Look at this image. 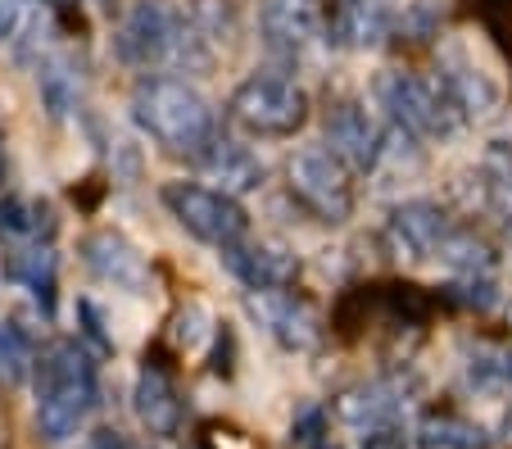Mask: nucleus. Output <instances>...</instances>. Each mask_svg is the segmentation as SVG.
I'll use <instances>...</instances> for the list:
<instances>
[{"label": "nucleus", "mask_w": 512, "mask_h": 449, "mask_svg": "<svg viewBox=\"0 0 512 449\" xmlns=\"http://www.w3.org/2000/svg\"><path fill=\"white\" fill-rule=\"evenodd\" d=\"M127 114H132V123L141 127V137H150L159 150H168V155L195 159V164H200V155L218 141L213 105L186 78L145 73V78L132 87Z\"/></svg>", "instance_id": "nucleus-1"}, {"label": "nucleus", "mask_w": 512, "mask_h": 449, "mask_svg": "<svg viewBox=\"0 0 512 449\" xmlns=\"http://www.w3.org/2000/svg\"><path fill=\"white\" fill-rule=\"evenodd\" d=\"M37 436L59 445L78 436V427L91 418L100 400L96 363L82 341H55L37 359Z\"/></svg>", "instance_id": "nucleus-2"}, {"label": "nucleus", "mask_w": 512, "mask_h": 449, "mask_svg": "<svg viewBox=\"0 0 512 449\" xmlns=\"http://www.w3.org/2000/svg\"><path fill=\"white\" fill-rule=\"evenodd\" d=\"M114 55L127 69H209L213 50L200 41V32L191 28L186 10H173L164 0H136L123 14L114 32Z\"/></svg>", "instance_id": "nucleus-3"}, {"label": "nucleus", "mask_w": 512, "mask_h": 449, "mask_svg": "<svg viewBox=\"0 0 512 449\" xmlns=\"http://www.w3.org/2000/svg\"><path fill=\"white\" fill-rule=\"evenodd\" d=\"M377 105L386 109L390 127H399L413 141H449L458 127L467 123L458 105L449 100L445 82L435 73H413V69H386L372 87Z\"/></svg>", "instance_id": "nucleus-4"}, {"label": "nucleus", "mask_w": 512, "mask_h": 449, "mask_svg": "<svg viewBox=\"0 0 512 449\" xmlns=\"http://www.w3.org/2000/svg\"><path fill=\"white\" fill-rule=\"evenodd\" d=\"M313 118V100L300 82L277 78V73H254L227 96V123L245 137L286 141L304 132Z\"/></svg>", "instance_id": "nucleus-5"}, {"label": "nucleus", "mask_w": 512, "mask_h": 449, "mask_svg": "<svg viewBox=\"0 0 512 449\" xmlns=\"http://www.w3.org/2000/svg\"><path fill=\"white\" fill-rule=\"evenodd\" d=\"M286 196L322 227H340L354 218L358 191L354 168L331 146H300L286 159Z\"/></svg>", "instance_id": "nucleus-6"}, {"label": "nucleus", "mask_w": 512, "mask_h": 449, "mask_svg": "<svg viewBox=\"0 0 512 449\" xmlns=\"http://www.w3.org/2000/svg\"><path fill=\"white\" fill-rule=\"evenodd\" d=\"M164 209L182 223V232H191L195 241L227 250V245L250 236V214L236 196L218 191L204 182H168L164 186Z\"/></svg>", "instance_id": "nucleus-7"}, {"label": "nucleus", "mask_w": 512, "mask_h": 449, "mask_svg": "<svg viewBox=\"0 0 512 449\" xmlns=\"http://www.w3.org/2000/svg\"><path fill=\"white\" fill-rule=\"evenodd\" d=\"M245 313L281 350H313L322 341V313L290 286L286 291H245Z\"/></svg>", "instance_id": "nucleus-8"}, {"label": "nucleus", "mask_w": 512, "mask_h": 449, "mask_svg": "<svg viewBox=\"0 0 512 449\" xmlns=\"http://www.w3.org/2000/svg\"><path fill=\"white\" fill-rule=\"evenodd\" d=\"M327 141L340 159H345L354 173H377L381 159H386V146H390V132L368 114V105H358V100H336L327 114Z\"/></svg>", "instance_id": "nucleus-9"}, {"label": "nucleus", "mask_w": 512, "mask_h": 449, "mask_svg": "<svg viewBox=\"0 0 512 449\" xmlns=\"http://www.w3.org/2000/svg\"><path fill=\"white\" fill-rule=\"evenodd\" d=\"M449 232H454V223H449L445 205H435V200H404V205H395L386 218L390 254H399L408 264L440 259V245L449 241Z\"/></svg>", "instance_id": "nucleus-10"}, {"label": "nucleus", "mask_w": 512, "mask_h": 449, "mask_svg": "<svg viewBox=\"0 0 512 449\" xmlns=\"http://www.w3.org/2000/svg\"><path fill=\"white\" fill-rule=\"evenodd\" d=\"M395 28L386 0H322V41L336 50H377Z\"/></svg>", "instance_id": "nucleus-11"}, {"label": "nucleus", "mask_w": 512, "mask_h": 449, "mask_svg": "<svg viewBox=\"0 0 512 449\" xmlns=\"http://www.w3.org/2000/svg\"><path fill=\"white\" fill-rule=\"evenodd\" d=\"M218 254H223L227 273H232L245 291H286V286L300 282V254L277 241H250V236H245V241L227 245V250H218Z\"/></svg>", "instance_id": "nucleus-12"}, {"label": "nucleus", "mask_w": 512, "mask_h": 449, "mask_svg": "<svg viewBox=\"0 0 512 449\" xmlns=\"http://www.w3.org/2000/svg\"><path fill=\"white\" fill-rule=\"evenodd\" d=\"M82 264L105 286H118V291H132V295L150 291V264H145V254L118 227H100V232L82 236Z\"/></svg>", "instance_id": "nucleus-13"}, {"label": "nucleus", "mask_w": 512, "mask_h": 449, "mask_svg": "<svg viewBox=\"0 0 512 449\" xmlns=\"http://www.w3.org/2000/svg\"><path fill=\"white\" fill-rule=\"evenodd\" d=\"M259 28L268 50L300 55L313 41H322V0H263Z\"/></svg>", "instance_id": "nucleus-14"}, {"label": "nucleus", "mask_w": 512, "mask_h": 449, "mask_svg": "<svg viewBox=\"0 0 512 449\" xmlns=\"http://www.w3.org/2000/svg\"><path fill=\"white\" fill-rule=\"evenodd\" d=\"M200 168L204 177H209L218 191H227V196H250V191H259L263 177H268V168H263V159L254 155L245 141L236 137H218L209 150L200 155Z\"/></svg>", "instance_id": "nucleus-15"}, {"label": "nucleus", "mask_w": 512, "mask_h": 449, "mask_svg": "<svg viewBox=\"0 0 512 449\" xmlns=\"http://www.w3.org/2000/svg\"><path fill=\"white\" fill-rule=\"evenodd\" d=\"M132 409L150 436H177V427H182V400H177V386L164 368H150V363L141 368L132 391Z\"/></svg>", "instance_id": "nucleus-16"}, {"label": "nucleus", "mask_w": 512, "mask_h": 449, "mask_svg": "<svg viewBox=\"0 0 512 449\" xmlns=\"http://www.w3.org/2000/svg\"><path fill=\"white\" fill-rule=\"evenodd\" d=\"M435 78L445 82L449 100L458 105V114H463V118H485L494 105H499V87H494V82L485 78L476 64H467L463 55H445V59H440Z\"/></svg>", "instance_id": "nucleus-17"}, {"label": "nucleus", "mask_w": 512, "mask_h": 449, "mask_svg": "<svg viewBox=\"0 0 512 449\" xmlns=\"http://www.w3.org/2000/svg\"><path fill=\"white\" fill-rule=\"evenodd\" d=\"M59 218L46 200H28V196H5L0 200V245H50Z\"/></svg>", "instance_id": "nucleus-18"}, {"label": "nucleus", "mask_w": 512, "mask_h": 449, "mask_svg": "<svg viewBox=\"0 0 512 449\" xmlns=\"http://www.w3.org/2000/svg\"><path fill=\"white\" fill-rule=\"evenodd\" d=\"M5 273L14 277L19 286H28L32 300L41 304L46 313H55V282H59V259L50 245H14L10 264Z\"/></svg>", "instance_id": "nucleus-19"}, {"label": "nucleus", "mask_w": 512, "mask_h": 449, "mask_svg": "<svg viewBox=\"0 0 512 449\" xmlns=\"http://www.w3.org/2000/svg\"><path fill=\"white\" fill-rule=\"evenodd\" d=\"M476 182H481V200L503 227H512V146L508 141H490L476 164Z\"/></svg>", "instance_id": "nucleus-20"}, {"label": "nucleus", "mask_w": 512, "mask_h": 449, "mask_svg": "<svg viewBox=\"0 0 512 449\" xmlns=\"http://www.w3.org/2000/svg\"><path fill=\"white\" fill-rule=\"evenodd\" d=\"M417 445L422 449H485V431L476 422L458 418V413H426L417 427Z\"/></svg>", "instance_id": "nucleus-21"}, {"label": "nucleus", "mask_w": 512, "mask_h": 449, "mask_svg": "<svg viewBox=\"0 0 512 449\" xmlns=\"http://www.w3.org/2000/svg\"><path fill=\"white\" fill-rule=\"evenodd\" d=\"M399 409L395 391L390 386H381V381H372V386H354V391H345L336 400V413L345 422H354V427H377V422H390Z\"/></svg>", "instance_id": "nucleus-22"}, {"label": "nucleus", "mask_w": 512, "mask_h": 449, "mask_svg": "<svg viewBox=\"0 0 512 449\" xmlns=\"http://www.w3.org/2000/svg\"><path fill=\"white\" fill-rule=\"evenodd\" d=\"M440 264H449L458 277H467V273H490V268L499 264V254H494V245L485 241V236H476L472 227H454L449 241L440 245Z\"/></svg>", "instance_id": "nucleus-23"}, {"label": "nucleus", "mask_w": 512, "mask_h": 449, "mask_svg": "<svg viewBox=\"0 0 512 449\" xmlns=\"http://www.w3.org/2000/svg\"><path fill=\"white\" fill-rule=\"evenodd\" d=\"M32 368H37V354H32V341L23 336V327L0 323V381H5V386H19Z\"/></svg>", "instance_id": "nucleus-24"}, {"label": "nucleus", "mask_w": 512, "mask_h": 449, "mask_svg": "<svg viewBox=\"0 0 512 449\" xmlns=\"http://www.w3.org/2000/svg\"><path fill=\"white\" fill-rule=\"evenodd\" d=\"M445 295L454 304H467V309H490V304L499 300V286H494L490 273H467V277H458V282H449Z\"/></svg>", "instance_id": "nucleus-25"}, {"label": "nucleus", "mask_w": 512, "mask_h": 449, "mask_svg": "<svg viewBox=\"0 0 512 449\" xmlns=\"http://www.w3.org/2000/svg\"><path fill=\"white\" fill-rule=\"evenodd\" d=\"M78 327H82L78 341H91L100 354L114 350V336L105 332V313H100V304H96V300H78Z\"/></svg>", "instance_id": "nucleus-26"}, {"label": "nucleus", "mask_w": 512, "mask_h": 449, "mask_svg": "<svg viewBox=\"0 0 512 449\" xmlns=\"http://www.w3.org/2000/svg\"><path fill=\"white\" fill-rule=\"evenodd\" d=\"M358 449H408V431L395 427V422H377V427H368Z\"/></svg>", "instance_id": "nucleus-27"}, {"label": "nucleus", "mask_w": 512, "mask_h": 449, "mask_svg": "<svg viewBox=\"0 0 512 449\" xmlns=\"http://www.w3.org/2000/svg\"><path fill=\"white\" fill-rule=\"evenodd\" d=\"M322 422H327V413H322V409L300 413V422L290 427V440H295V445H304V449H318L322 445Z\"/></svg>", "instance_id": "nucleus-28"}, {"label": "nucleus", "mask_w": 512, "mask_h": 449, "mask_svg": "<svg viewBox=\"0 0 512 449\" xmlns=\"http://www.w3.org/2000/svg\"><path fill=\"white\" fill-rule=\"evenodd\" d=\"M23 23V0H0V41H10Z\"/></svg>", "instance_id": "nucleus-29"}, {"label": "nucleus", "mask_w": 512, "mask_h": 449, "mask_svg": "<svg viewBox=\"0 0 512 449\" xmlns=\"http://www.w3.org/2000/svg\"><path fill=\"white\" fill-rule=\"evenodd\" d=\"M91 449H123V436H118L114 427H100L96 436H91Z\"/></svg>", "instance_id": "nucleus-30"}, {"label": "nucleus", "mask_w": 512, "mask_h": 449, "mask_svg": "<svg viewBox=\"0 0 512 449\" xmlns=\"http://www.w3.org/2000/svg\"><path fill=\"white\" fill-rule=\"evenodd\" d=\"M499 381H503V386H512V350L499 354Z\"/></svg>", "instance_id": "nucleus-31"}, {"label": "nucleus", "mask_w": 512, "mask_h": 449, "mask_svg": "<svg viewBox=\"0 0 512 449\" xmlns=\"http://www.w3.org/2000/svg\"><path fill=\"white\" fill-rule=\"evenodd\" d=\"M0 186H5V146H0Z\"/></svg>", "instance_id": "nucleus-32"}, {"label": "nucleus", "mask_w": 512, "mask_h": 449, "mask_svg": "<svg viewBox=\"0 0 512 449\" xmlns=\"http://www.w3.org/2000/svg\"><path fill=\"white\" fill-rule=\"evenodd\" d=\"M186 449H200V445H186Z\"/></svg>", "instance_id": "nucleus-33"}, {"label": "nucleus", "mask_w": 512, "mask_h": 449, "mask_svg": "<svg viewBox=\"0 0 512 449\" xmlns=\"http://www.w3.org/2000/svg\"><path fill=\"white\" fill-rule=\"evenodd\" d=\"M508 318H512V313H508Z\"/></svg>", "instance_id": "nucleus-34"}]
</instances>
